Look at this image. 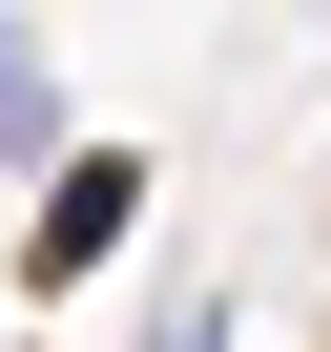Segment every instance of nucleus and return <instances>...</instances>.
Masks as SVG:
<instances>
[{
    "instance_id": "1",
    "label": "nucleus",
    "mask_w": 331,
    "mask_h": 352,
    "mask_svg": "<svg viewBox=\"0 0 331 352\" xmlns=\"http://www.w3.org/2000/svg\"><path fill=\"white\" fill-rule=\"evenodd\" d=\"M124 228H145V145H62V166H42V249H21V290H83Z\"/></svg>"
},
{
    "instance_id": "3",
    "label": "nucleus",
    "mask_w": 331,
    "mask_h": 352,
    "mask_svg": "<svg viewBox=\"0 0 331 352\" xmlns=\"http://www.w3.org/2000/svg\"><path fill=\"white\" fill-rule=\"evenodd\" d=\"M145 352H228V311H166V331H145Z\"/></svg>"
},
{
    "instance_id": "2",
    "label": "nucleus",
    "mask_w": 331,
    "mask_h": 352,
    "mask_svg": "<svg viewBox=\"0 0 331 352\" xmlns=\"http://www.w3.org/2000/svg\"><path fill=\"white\" fill-rule=\"evenodd\" d=\"M0 166H62V83H42V42H21V0H0Z\"/></svg>"
}]
</instances>
